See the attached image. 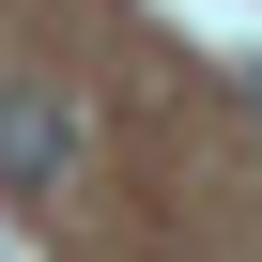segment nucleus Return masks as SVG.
Returning <instances> with one entry per match:
<instances>
[{
  "mask_svg": "<svg viewBox=\"0 0 262 262\" xmlns=\"http://www.w3.org/2000/svg\"><path fill=\"white\" fill-rule=\"evenodd\" d=\"M62 155H77V123L47 77H0V201H62Z\"/></svg>",
  "mask_w": 262,
  "mask_h": 262,
  "instance_id": "nucleus-1",
  "label": "nucleus"
}]
</instances>
